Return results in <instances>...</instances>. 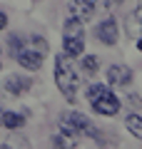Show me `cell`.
Listing matches in <instances>:
<instances>
[{"label":"cell","instance_id":"cell-1","mask_svg":"<svg viewBox=\"0 0 142 149\" xmlns=\"http://www.w3.org/2000/svg\"><path fill=\"white\" fill-rule=\"evenodd\" d=\"M8 45H10V52L15 55L20 67H25V70H40L42 67V60L47 55V42L40 35H30V37L10 35Z\"/></svg>","mask_w":142,"mask_h":149},{"label":"cell","instance_id":"cell-2","mask_svg":"<svg viewBox=\"0 0 142 149\" xmlns=\"http://www.w3.org/2000/svg\"><path fill=\"white\" fill-rule=\"evenodd\" d=\"M55 82H58V90L63 92L65 100L75 102V95L80 90V77H77V70L72 67V60L65 52L55 57Z\"/></svg>","mask_w":142,"mask_h":149},{"label":"cell","instance_id":"cell-3","mask_svg":"<svg viewBox=\"0 0 142 149\" xmlns=\"http://www.w3.org/2000/svg\"><path fill=\"white\" fill-rule=\"evenodd\" d=\"M87 102L92 104V109L97 114H105V117H112L120 112V100L115 97V92L107 85H90L87 87Z\"/></svg>","mask_w":142,"mask_h":149},{"label":"cell","instance_id":"cell-4","mask_svg":"<svg viewBox=\"0 0 142 149\" xmlns=\"http://www.w3.org/2000/svg\"><path fill=\"white\" fill-rule=\"evenodd\" d=\"M85 50V30H82V22L70 17L63 27V52L67 55L70 60L80 57Z\"/></svg>","mask_w":142,"mask_h":149},{"label":"cell","instance_id":"cell-5","mask_svg":"<svg viewBox=\"0 0 142 149\" xmlns=\"http://www.w3.org/2000/svg\"><path fill=\"white\" fill-rule=\"evenodd\" d=\"M58 127L63 132H67V134H75V137H80V134L97 137V129L92 127V122L85 117L82 112H63L60 119H58Z\"/></svg>","mask_w":142,"mask_h":149},{"label":"cell","instance_id":"cell-6","mask_svg":"<svg viewBox=\"0 0 142 149\" xmlns=\"http://www.w3.org/2000/svg\"><path fill=\"white\" fill-rule=\"evenodd\" d=\"M117 35H120V27H117V20H112V17L102 20L100 25L95 27V37H97L102 45H115Z\"/></svg>","mask_w":142,"mask_h":149},{"label":"cell","instance_id":"cell-7","mask_svg":"<svg viewBox=\"0 0 142 149\" xmlns=\"http://www.w3.org/2000/svg\"><path fill=\"white\" fill-rule=\"evenodd\" d=\"M3 87H5L8 95L20 97V95H25V92L32 87V80H27V77H22V74H8L5 82H3Z\"/></svg>","mask_w":142,"mask_h":149},{"label":"cell","instance_id":"cell-8","mask_svg":"<svg viewBox=\"0 0 142 149\" xmlns=\"http://www.w3.org/2000/svg\"><path fill=\"white\" fill-rule=\"evenodd\" d=\"M132 80V70L127 65H110L107 67V85L112 87H125Z\"/></svg>","mask_w":142,"mask_h":149},{"label":"cell","instance_id":"cell-9","mask_svg":"<svg viewBox=\"0 0 142 149\" xmlns=\"http://www.w3.org/2000/svg\"><path fill=\"white\" fill-rule=\"evenodd\" d=\"M67 10H70V15H72L75 20L85 22V20L92 17L95 5H92V3H87V0H70V3H67Z\"/></svg>","mask_w":142,"mask_h":149},{"label":"cell","instance_id":"cell-10","mask_svg":"<svg viewBox=\"0 0 142 149\" xmlns=\"http://www.w3.org/2000/svg\"><path fill=\"white\" fill-rule=\"evenodd\" d=\"M127 32H130V37H135V40L142 37V0L137 3L135 10L127 15Z\"/></svg>","mask_w":142,"mask_h":149},{"label":"cell","instance_id":"cell-11","mask_svg":"<svg viewBox=\"0 0 142 149\" xmlns=\"http://www.w3.org/2000/svg\"><path fill=\"white\" fill-rule=\"evenodd\" d=\"M0 124L5 129H20V127H25V117L20 112H3L0 114Z\"/></svg>","mask_w":142,"mask_h":149},{"label":"cell","instance_id":"cell-12","mask_svg":"<svg viewBox=\"0 0 142 149\" xmlns=\"http://www.w3.org/2000/svg\"><path fill=\"white\" fill-rule=\"evenodd\" d=\"M53 144H55L58 149H75V147H77V137H75V134L63 132V129H58V134L53 137Z\"/></svg>","mask_w":142,"mask_h":149},{"label":"cell","instance_id":"cell-13","mask_svg":"<svg viewBox=\"0 0 142 149\" xmlns=\"http://www.w3.org/2000/svg\"><path fill=\"white\" fill-rule=\"evenodd\" d=\"M125 127H127V132H130L135 139H140V142H142V117H140V114L130 112V114L125 117Z\"/></svg>","mask_w":142,"mask_h":149},{"label":"cell","instance_id":"cell-14","mask_svg":"<svg viewBox=\"0 0 142 149\" xmlns=\"http://www.w3.org/2000/svg\"><path fill=\"white\" fill-rule=\"evenodd\" d=\"M0 149H30V142H27L25 137H13V139H8Z\"/></svg>","mask_w":142,"mask_h":149},{"label":"cell","instance_id":"cell-15","mask_svg":"<svg viewBox=\"0 0 142 149\" xmlns=\"http://www.w3.org/2000/svg\"><path fill=\"white\" fill-rule=\"evenodd\" d=\"M82 67H85V72L95 74V72H97V67H100V62H97L95 55H85V57H82Z\"/></svg>","mask_w":142,"mask_h":149},{"label":"cell","instance_id":"cell-16","mask_svg":"<svg viewBox=\"0 0 142 149\" xmlns=\"http://www.w3.org/2000/svg\"><path fill=\"white\" fill-rule=\"evenodd\" d=\"M5 27H8V15L0 13V30H5Z\"/></svg>","mask_w":142,"mask_h":149},{"label":"cell","instance_id":"cell-17","mask_svg":"<svg viewBox=\"0 0 142 149\" xmlns=\"http://www.w3.org/2000/svg\"><path fill=\"white\" fill-rule=\"evenodd\" d=\"M137 47H140V50H142V37H140V40H137Z\"/></svg>","mask_w":142,"mask_h":149},{"label":"cell","instance_id":"cell-18","mask_svg":"<svg viewBox=\"0 0 142 149\" xmlns=\"http://www.w3.org/2000/svg\"><path fill=\"white\" fill-rule=\"evenodd\" d=\"M87 3H92V5H97V0H87Z\"/></svg>","mask_w":142,"mask_h":149},{"label":"cell","instance_id":"cell-19","mask_svg":"<svg viewBox=\"0 0 142 149\" xmlns=\"http://www.w3.org/2000/svg\"><path fill=\"white\" fill-rule=\"evenodd\" d=\"M0 57H3V55H0ZM0 65H3V60H0Z\"/></svg>","mask_w":142,"mask_h":149},{"label":"cell","instance_id":"cell-20","mask_svg":"<svg viewBox=\"0 0 142 149\" xmlns=\"http://www.w3.org/2000/svg\"><path fill=\"white\" fill-rule=\"evenodd\" d=\"M0 114H3V109H0Z\"/></svg>","mask_w":142,"mask_h":149}]
</instances>
